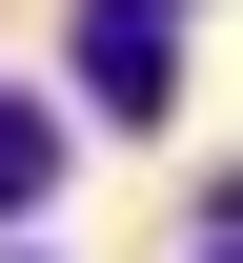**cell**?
Returning <instances> with one entry per match:
<instances>
[{
    "mask_svg": "<svg viewBox=\"0 0 243 263\" xmlns=\"http://www.w3.org/2000/svg\"><path fill=\"white\" fill-rule=\"evenodd\" d=\"M162 61H182V0H81V81H102V122H162V101H182Z\"/></svg>",
    "mask_w": 243,
    "mask_h": 263,
    "instance_id": "cell-1",
    "label": "cell"
},
{
    "mask_svg": "<svg viewBox=\"0 0 243 263\" xmlns=\"http://www.w3.org/2000/svg\"><path fill=\"white\" fill-rule=\"evenodd\" d=\"M41 182H61V122H41V101H0V223H41Z\"/></svg>",
    "mask_w": 243,
    "mask_h": 263,
    "instance_id": "cell-2",
    "label": "cell"
},
{
    "mask_svg": "<svg viewBox=\"0 0 243 263\" xmlns=\"http://www.w3.org/2000/svg\"><path fill=\"white\" fill-rule=\"evenodd\" d=\"M182 263H243V243H182Z\"/></svg>",
    "mask_w": 243,
    "mask_h": 263,
    "instance_id": "cell-3",
    "label": "cell"
}]
</instances>
